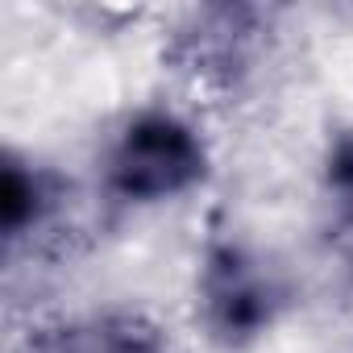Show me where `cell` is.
Here are the masks:
<instances>
[{
    "instance_id": "cell-5",
    "label": "cell",
    "mask_w": 353,
    "mask_h": 353,
    "mask_svg": "<svg viewBox=\"0 0 353 353\" xmlns=\"http://www.w3.org/2000/svg\"><path fill=\"white\" fill-rule=\"evenodd\" d=\"M63 200L67 188L50 166H34L13 150L5 154V166H0V233H5L9 250H17L21 237L46 229Z\"/></svg>"
},
{
    "instance_id": "cell-1",
    "label": "cell",
    "mask_w": 353,
    "mask_h": 353,
    "mask_svg": "<svg viewBox=\"0 0 353 353\" xmlns=\"http://www.w3.org/2000/svg\"><path fill=\"white\" fill-rule=\"evenodd\" d=\"M108 188L133 204H158L192 192L208 174L204 137L174 112H141L133 117L112 154H108Z\"/></svg>"
},
{
    "instance_id": "cell-7",
    "label": "cell",
    "mask_w": 353,
    "mask_h": 353,
    "mask_svg": "<svg viewBox=\"0 0 353 353\" xmlns=\"http://www.w3.org/2000/svg\"><path fill=\"white\" fill-rule=\"evenodd\" d=\"M349 274H353V250H349Z\"/></svg>"
},
{
    "instance_id": "cell-6",
    "label": "cell",
    "mask_w": 353,
    "mask_h": 353,
    "mask_svg": "<svg viewBox=\"0 0 353 353\" xmlns=\"http://www.w3.org/2000/svg\"><path fill=\"white\" fill-rule=\"evenodd\" d=\"M324 183H328L332 200L341 204V212L353 221V129H345V133H336V137L328 141Z\"/></svg>"
},
{
    "instance_id": "cell-3",
    "label": "cell",
    "mask_w": 353,
    "mask_h": 353,
    "mask_svg": "<svg viewBox=\"0 0 353 353\" xmlns=\"http://www.w3.org/2000/svg\"><path fill=\"white\" fill-rule=\"evenodd\" d=\"M258 38H262V13L258 9L216 5V9H200L192 17V26L174 42V59L196 79L229 88L250 71V63L258 54Z\"/></svg>"
},
{
    "instance_id": "cell-4",
    "label": "cell",
    "mask_w": 353,
    "mask_h": 353,
    "mask_svg": "<svg viewBox=\"0 0 353 353\" xmlns=\"http://www.w3.org/2000/svg\"><path fill=\"white\" fill-rule=\"evenodd\" d=\"M17 353H174V345L150 316L112 307L54 328H38Z\"/></svg>"
},
{
    "instance_id": "cell-2",
    "label": "cell",
    "mask_w": 353,
    "mask_h": 353,
    "mask_svg": "<svg viewBox=\"0 0 353 353\" xmlns=\"http://www.w3.org/2000/svg\"><path fill=\"white\" fill-rule=\"evenodd\" d=\"M279 307H283V287L250 245L241 241L208 245L200 266V312L221 345L241 349L258 341L279 320Z\"/></svg>"
}]
</instances>
